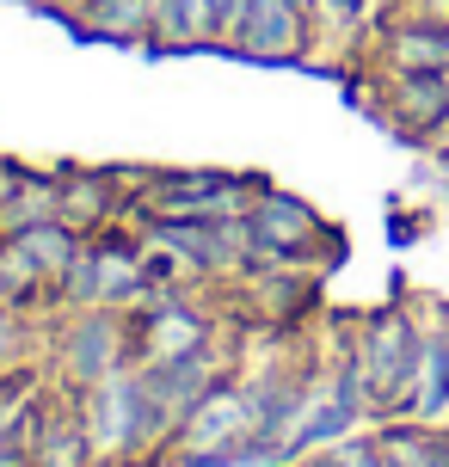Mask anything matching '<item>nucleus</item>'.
<instances>
[{
    "mask_svg": "<svg viewBox=\"0 0 449 467\" xmlns=\"http://www.w3.org/2000/svg\"><path fill=\"white\" fill-rule=\"evenodd\" d=\"M259 424H265L259 388H210L185 412V424H179V455L191 467H215V462H228L235 449L253 443Z\"/></svg>",
    "mask_w": 449,
    "mask_h": 467,
    "instance_id": "obj_1",
    "label": "nucleus"
},
{
    "mask_svg": "<svg viewBox=\"0 0 449 467\" xmlns=\"http://www.w3.org/2000/svg\"><path fill=\"white\" fill-rule=\"evenodd\" d=\"M412 350H419V320L412 314H376L357 327L351 369L363 381L370 406H401L406 381H412Z\"/></svg>",
    "mask_w": 449,
    "mask_h": 467,
    "instance_id": "obj_2",
    "label": "nucleus"
},
{
    "mask_svg": "<svg viewBox=\"0 0 449 467\" xmlns=\"http://www.w3.org/2000/svg\"><path fill=\"white\" fill-rule=\"evenodd\" d=\"M87 443L93 455H136V449L154 437L148 431V400H142V375L136 369H111L87 388Z\"/></svg>",
    "mask_w": 449,
    "mask_h": 467,
    "instance_id": "obj_3",
    "label": "nucleus"
},
{
    "mask_svg": "<svg viewBox=\"0 0 449 467\" xmlns=\"http://www.w3.org/2000/svg\"><path fill=\"white\" fill-rule=\"evenodd\" d=\"M136 375H142L148 431H154V437L179 431L185 412L215 388V363H210V350H204V345L185 350V357H161V363H148V369H136Z\"/></svg>",
    "mask_w": 449,
    "mask_h": 467,
    "instance_id": "obj_4",
    "label": "nucleus"
},
{
    "mask_svg": "<svg viewBox=\"0 0 449 467\" xmlns=\"http://www.w3.org/2000/svg\"><path fill=\"white\" fill-rule=\"evenodd\" d=\"M62 283H68V302L111 307V302L148 296V265H142V253H130V246H93V253H80L68 265Z\"/></svg>",
    "mask_w": 449,
    "mask_h": 467,
    "instance_id": "obj_5",
    "label": "nucleus"
},
{
    "mask_svg": "<svg viewBox=\"0 0 449 467\" xmlns=\"http://www.w3.org/2000/svg\"><path fill=\"white\" fill-rule=\"evenodd\" d=\"M302 31H308L302 0H240L222 44H235L240 56H259V62H284V56L302 49Z\"/></svg>",
    "mask_w": 449,
    "mask_h": 467,
    "instance_id": "obj_6",
    "label": "nucleus"
},
{
    "mask_svg": "<svg viewBox=\"0 0 449 467\" xmlns=\"http://www.w3.org/2000/svg\"><path fill=\"white\" fill-rule=\"evenodd\" d=\"M235 203H240V179H222V172H161L148 185L154 222H228Z\"/></svg>",
    "mask_w": 449,
    "mask_h": 467,
    "instance_id": "obj_7",
    "label": "nucleus"
},
{
    "mask_svg": "<svg viewBox=\"0 0 449 467\" xmlns=\"http://www.w3.org/2000/svg\"><path fill=\"white\" fill-rule=\"evenodd\" d=\"M123 345H130V332H123L118 314H74L68 332H62V345H56V363L74 375V381H87L93 388L99 375L123 369Z\"/></svg>",
    "mask_w": 449,
    "mask_h": 467,
    "instance_id": "obj_8",
    "label": "nucleus"
},
{
    "mask_svg": "<svg viewBox=\"0 0 449 467\" xmlns=\"http://www.w3.org/2000/svg\"><path fill=\"white\" fill-rule=\"evenodd\" d=\"M412 419H437L449 406V320L437 307V327H419V350H412V381L401 400Z\"/></svg>",
    "mask_w": 449,
    "mask_h": 467,
    "instance_id": "obj_9",
    "label": "nucleus"
},
{
    "mask_svg": "<svg viewBox=\"0 0 449 467\" xmlns=\"http://www.w3.org/2000/svg\"><path fill=\"white\" fill-rule=\"evenodd\" d=\"M381 56L394 74H449V19H401L381 37Z\"/></svg>",
    "mask_w": 449,
    "mask_h": 467,
    "instance_id": "obj_10",
    "label": "nucleus"
},
{
    "mask_svg": "<svg viewBox=\"0 0 449 467\" xmlns=\"http://www.w3.org/2000/svg\"><path fill=\"white\" fill-rule=\"evenodd\" d=\"M246 228H253V240H259V253H277V258H289L296 246H308V240H320L314 210L296 203V197H277V191H265L259 203L246 210Z\"/></svg>",
    "mask_w": 449,
    "mask_h": 467,
    "instance_id": "obj_11",
    "label": "nucleus"
},
{
    "mask_svg": "<svg viewBox=\"0 0 449 467\" xmlns=\"http://www.w3.org/2000/svg\"><path fill=\"white\" fill-rule=\"evenodd\" d=\"M13 246L25 253V265L37 271V283L44 277H68V265L80 258V234L56 215V222H37V228H19V234H6Z\"/></svg>",
    "mask_w": 449,
    "mask_h": 467,
    "instance_id": "obj_12",
    "label": "nucleus"
},
{
    "mask_svg": "<svg viewBox=\"0 0 449 467\" xmlns=\"http://www.w3.org/2000/svg\"><path fill=\"white\" fill-rule=\"evenodd\" d=\"M111 210H118V191H111L105 172H68V179H56V215H62L74 234L99 228Z\"/></svg>",
    "mask_w": 449,
    "mask_h": 467,
    "instance_id": "obj_13",
    "label": "nucleus"
},
{
    "mask_svg": "<svg viewBox=\"0 0 449 467\" xmlns=\"http://www.w3.org/2000/svg\"><path fill=\"white\" fill-rule=\"evenodd\" d=\"M148 37L166 44V49H185V44H210V37H222V25H215L210 0H154Z\"/></svg>",
    "mask_w": 449,
    "mask_h": 467,
    "instance_id": "obj_14",
    "label": "nucleus"
},
{
    "mask_svg": "<svg viewBox=\"0 0 449 467\" xmlns=\"http://www.w3.org/2000/svg\"><path fill=\"white\" fill-rule=\"evenodd\" d=\"M388 105H394L401 123L431 130V123H444V117H449V80H444V74H394Z\"/></svg>",
    "mask_w": 449,
    "mask_h": 467,
    "instance_id": "obj_15",
    "label": "nucleus"
},
{
    "mask_svg": "<svg viewBox=\"0 0 449 467\" xmlns=\"http://www.w3.org/2000/svg\"><path fill=\"white\" fill-rule=\"evenodd\" d=\"M204 345V320L197 314H185V307H166V314H154L142 332V357L148 363H161V357H185V350Z\"/></svg>",
    "mask_w": 449,
    "mask_h": 467,
    "instance_id": "obj_16",
    "label": "nucleus"
},
{
    "mask_svg": "<svg viewBox=\"0 0 449 467\" xmlns=\"http://www.w3.org/2000/svg\"><path fill=\"white\" fill-rule=\"evenodd\" d=\"M87 25L99 37H148L154 0H87Z\"/></svg>",
    "mask_w": 449,
    "mask_h": 467,
    "instance_id": "obj_17",
    "label": "nucleus"
},
{
    "mask_svg": "<svg viewBox=\"0 0 449 467\" xmlns=\"http://www.w3.org/2000/svg\"><path fill=\"white\" fill-rule=\"evenodd\" d=\"M31 455H37L44 467H80L87 455H93V443H87V424H80V419L44 424V431L31 437Z\"/></svg>",
    "mask_w": 449,
    "mask_h": 467,
    "instance_id": "obj_18",
    "label": "nucleus"
},
{
    "mask_svg": "<svg viewBox=\"0 0 449 467\" xmlns=\"http://www.w3.org/2000/svg\"><path fill=\"white\" fill-rule=\"evenodd\" d=\"M37 222H56V185H44V179H19V191L0 203V228L19 234V228H37Z\"/></svg>",
    "mask_w": 449,
    "mask_h": 467,
    "instance_id": "obj_19",
    "label": "nucleus"
},
{
    "mask_svg": "<svg viewBox=\"0 0 449 467\" xmlns=\"http://www.w3.org/2000/svg\"><path fill=\"white\" fill-rule=\"evenodd\" d=\"M363 13H370V0H308V19L320 25V31H357L363 25Z\"/></svg>",
    "mask_w": 449,
    "mask_h": 467,
    "instance_id": "obj_20",
    "label": "nucleus"
},
{
    "mask_svg": "<svg viewBox=\"0 0 449 467\" xmlns=\"http://www.w3.org/2000/svg\"><path fill=\"white\" fill-rule=\"evenodd\" d=\"M19 350H25V327L13 320V307H0V375L19 363Z\"/></svg>",
    "mask_w": 449,
    "mask_h": 467,
    "instance_id": "obj_21",
    "label": "nucleus"
},
{
    "mask_svg": "<svg viewBox=\"0 0 449 467\" xmlns=\"http://www.w3.org/2000/svg\"><path fill=\"white\" fill-rule=\"evenodd\" d=\"M425 13L431 19H449V0H425Z\"/></svg>",
    "mask_w": 449,
    "mask_h": 467,
    "instance_id": "obj_22",
    "label": "nucleus"
},
{
    "mask_svg": "<svg viewBox=\"0 0 449 467\" xmlns=\"http://www.w3.org/2000/svg\"><path fill=\"white\" fill-rule=\"evenodd\" d=\"M6 302H13V289H6V277H0V307H6Z\"/></svg>",
    "mask_w": 449,
    "mask_h": 467,
    "instance_id": "obj_23",
    "label": "nucleus"
},
{
    "mask_svg": "<svg viewBox=\"0 0 449 467\" xmlns=\"http://www.w3.org/2000/svg\"><path fill=\"white\" fill-rule=\"evenodd\" d=\"M308 467H339V462H332V455H327V462H308Z\"/></svg>",
    "mask_w": 449,
    "mask_h": 467,
    "instance_id": "obj_24",
    "label": "nucleus"
}]
</instances>
